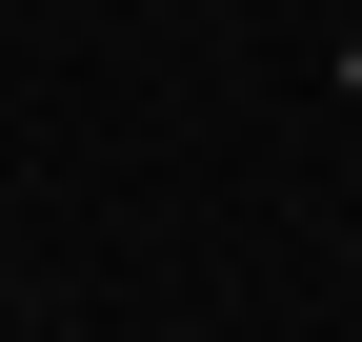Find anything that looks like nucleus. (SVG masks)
Segmentation results:
<instances>
[{
	"mask_svg": "<svg viewBox=\"0 0 362 342\" xmlns=\"http://www.w3.org/2000/svg\"><path fill=\"white\" fill-rule=\"evenodd\" d=\"M342 81H362V40H342Z\"/></svg>",
	"mask_w": 362,
	"mask_h": 342,
	"instance_id": "1",
	"label": "nucleus"
}]
</instances>
